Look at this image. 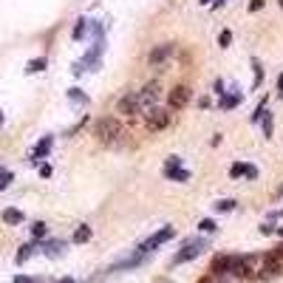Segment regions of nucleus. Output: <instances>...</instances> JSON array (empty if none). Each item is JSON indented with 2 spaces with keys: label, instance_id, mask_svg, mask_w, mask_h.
<instances>
[{
  "label": "nucleus",
  "instance_id": "f257e3e1",
  "mask_svg": "<svg viewBox=\"0 0 283 283\" xmlns=\"http://www.w3.org/2000/svg\"><path fill=\"white\" fill-rule=\"evenodd\" d=\"M94 136L100 142H105V145H117V142H122V136H125V128L119 125V119L102 117L94 122Z\"/></svg>",
  "mask_w": 283,
  "mask_h": 283
},
{
  "label": "nucleus",
  "instance_id": "f03ea898",
  "mask_svg": "<svg viewBox=\"0 0 283 283\" xmlns=\"http://www.w3.org/2000/svg\"><path fill=\"white\" fill-rule=\"evenodd\" d=\"M117 108H119V114H128V117H139L148 105H145V100H142V94L139 91H128L122 100L117 102Z\"/></svg>",
  "mask_w": 283,
  "mask_h": 283
},
{
  "label": "nucleus",
  "instance_id": "7ed1b4c3",
  "mask_svg": "<svg viewBox=\"0 0 283 283\" xmlns=\"http://www.w3.org/2000/svg\"><path fill=\"white\" fill-rule=\"evenodd\" d=\"M204 250H207V241H204V238H190V241H184L182 252H179V255L173 258V264H187V261L199 258Z\"/></svg>",
  "mask_w": 283,
  "mask_h": 283
},
{
  "label": "nucleus",
  "instance_id": "20e7f679",
  "mask_svg": "<svg viewBox=\"0 0 283 283\" xmlns=\"http://www.w3.org/2000/svg\"><path fill=\"white\" fill-rule=\"evenodd\" d=\"M173 235H176V230H173V227H165V230L153 233L150 238H145V241L139 244V252H145V255H150V252L156 250V247H162V244H167V241H173Z\"/></svg>",
  "mask_w": 283,
  "mask_h": 283
},
{
  "label": "nucleus",
  "instance_id": "39448f33",
  "mask_svg": "<svg viewBox=\"0 0 283 283\" xmlns=\"http://www.w3.org/2000/svg\"><path fill=\"white\" fill-rule=\"evenodd\" d=\"M173 51H176V46L173 43H159V46H153L150 49V54H148V66L150 68H162L173 57Z\"/></svg>",
  "mask_w": 283,
  "mask_h": 283
},
{
  "label": "nucleus",
  "instance_id": "423d86ee",
  "mask_svg": "<svg viewBox=\"0 0 283 283\" xmlns=\"http://www.w3.org/2000/svg\"><path fill=\"white\" fill-rule=\"evenodd\" d=\"M190 88L187 85H176L170 94H167V108L170 111H182V108H187V102H190Z\"/></svg>",
  "mask_w": 283,
  "mask_h": 283
},
{
  "label": "nucleus",
  "instance_id": "0eeeda50",
  "mask_svg": "<svg viewBox=\"0 0 283 283\" xmlns=\"http://www.w3.org/2000/svg\"><path fill=\"white\" fill-rule=\"evenodd\" d=\"M145 122H148L150 131H165L167 125H170V114H167L165 108H150L148 114H145Z\"/></svg>",
  "mask_w": 283,
  "mask_h": 283
},
{
  "label": "nucleus",
  "instance_id": "6e6552de",
  "mask_svg": "<svg viewBox=\"0 0 283 283\" xmlns=\"http://www.w3.org/2000/svg\"><path fill=\"white\" fill-rule=\"evenodd\" d=\"M142 100H145V105H156V102L162 100V88H159V83H148L142 91Z\"/></svg>",
  "mask_w": 283,
  "mask_h": 283
},
{
  "label": "nucleus",
  "instance_id": "1a4fd4ad",
  "mask_svg": "<svg viewBox=\"0 0 283 283\" xmlns=\"http://www.w3.org/2000/svg\"><path fill=\"white\" fill-rule=\"evenodd\" d=\"M230 269H233V255H218L216 261H213V275H216V278L230 275Z\"/></svg>",
  "mask_w": 283,
  "mask_h": 283
},
{
  "label": "nucleus",
  "instance_id": "9d476101",
  "mask_svg": "<svg viewBox=\"0 0 283 283\" xmlns=\"http://www.w3.org/2000/svg\"><path fill=\"white\" fill-rule=\"evenodd\" d=\"M51 145H54V139H51V136H43V139H40V142H37V148L32 150V162H40V159H43V156H49Z\"/></svg>",
  "mask_w": 283,
  "mask_h": 283
},
{
  "label": "nucleus",
  "instance_id": "9b49d317",
  "mask_svg": "<svg viewBox=\"0 0 283 283\" xmlns=\"http://www.w3.org/2000/svg\"><path fill=\"white\" fill-rule=\"evenodd\" d=\"M241 100H244V97H241V94H238V88H235V94H224V97H221L218 108H221V111H233V108L241 105Z\"/></svg>",
  "mask_w": 283,
  "mask_h": 283
},
{
  "label": "nucleus",
  "instance_id": "f8f14e48",
  "mask_svg": "<svg viewBox=\"0 0 283 283\" xmlns=\"http://www.w3.org/2000/svg\"><path fill=\"white\" fill-rule=\"evenodd\" d=\"M165 176L170 182H179V184L190 182V170H184V167H170V170H165Z\"/></svg>",
  "mask_w": 283,
  "mask_h": 283
},
{
  "label": "nucleus",
  "instance_id": "ddd939ff",
  "mask_svg": "<svg viewBox=\"0 0 283 283\" xmlns=\"http://www.w3.org/2000/svg\"><path fill=\"white\" fill-rule=\"evenodd\" d=\"M3 221H6L9 227H17V224L26 221V216H23L20 210H15V207H9V210H3Z\"/></svg>",
  "mask_w": 283,
  "mask_h": 283
},
{
  "label": "nucleus",
  "instance_id": "4468645a",
  "mask_svg": "<svg viewBox=\"0 0 283 283\" xmlns=\"http://www.w3.org/2000/svg\"><path fill=\"white\" fill-rule=\"evenodd\" d=\"M91 235H94V230H91L88 224H80V227L74 230V238H71V241H74V244H85V241H91Z\"/></svg>",
  "mask_w": 283,
  "mask_h": 283
},
{
  "label": "nucleus",
  "instance_id": "2eb2a0df",
  "mask_svg": "<svg viewBox=\"0 0 283 283\" xmlns=\"http://www.w3.org/2000/svg\"><path fill=\"white\" fill-rule=\"evenodd\" d=\"M43 252H46L49 258H57V255L63 252V241H54V238H51V241H46V244H43Z\"/></svg>",
  "mask_w": 283,
  "mask_h": 283
},
{
  "label": "nucleus",
  "instance_id": "dca6fc26",
  "mask_svg": "<svg viewBox=\"0 0 283 283\" xmlns=\"http://www.w3.org/2000/svg\"><path fill=\"white\" fill-rule=\"evenodd\" d=\"M34 250H37V244H23V247H20V252H17V264H26V261H29V258H32L34 255Z\"/></svg>",
  "mask_w": 283,
  "mask_h": 283
},
{
  "label": "nucleus",
  "instance_id": "f3484780",
  "mask_svg": "<svg viewBox=\"0 0 283 283\" xmlns=\"http://www.w3.org/2000/svg\"><path fill=\"white\" fill-rule=\"evenodd\" d=\"M247 170H250V165H244V162H235V165L230 167V179H247Z\"/></svg>",
  "mask_w": 283,
  "mask_h": 283
},
{
  "label": "nucleus",
  "instance_id": "a211bd4d",
  "mask_svg": "<svg viewBox=\"0 0 283 283\" xmlns=\"http://www.w3.org/2000/svg\"><path fill=\"white\" fill-rule=\"evenodd\" d=\"M46 66H49V60H46V57H37V60H32V63L26 66V71H29V74H40V71H46Z\"/></svg>",
  "mask_w": 283,
  "mask_h": 283
},
{
  "label": "nucleus",
  "instance_id": "6ab92c4d",
  "mask_svg": "<svg viewBox=\"0 0 283 283\" xmlns=\"http://www.w3.org/2000/svg\"><path fill=\"white\" fill-rule=\"evenodd\" d=\"M261 83H264V68L258 60H252V88H258Z\"/></svg>",
  "mask_w": 283,
  "mask_h": 283
},
{
  "label": "nucleus",
  "instance_id": "aec40b11",
  "mask_svg": "<svg viewBox=\"0 0 283 283\" xmlns=\"http://www.w3.org/2000/svg\"><path fill=\"white\" fill-rule=\"evenodd\" d=\"M88 26H91V23H88V20H85V17H80V20H77V26H74V40H83L85 37V32H88Z\"/></svg>",
  "mask_w": 283,
  "mask_h": 283
},
{
  "label": "nucleus",
  "instance_id": "412c9836",
  "mask_svg": "<svg viewBox=\"0 0 283 283\" xmlns=\"http://www.w3.org/2000/svg\"><path fill=\"white\" fill-rule=\"evenodd\" d=\"M235 204H238L235 199H221V201H216V210L218 213H230V210H235Z\"/></svg>",
  "mask_w": 283,
  "mask_h": 283
},
{
  "label": "nucleus",
  "instance_id": "4be33fe9",
  "mask_svg": "<svg viewBox=\"0 0 283 283\" xmlns=\"http://www.w3.org/2000/svg\"><path fill=\"white\" fill-rule=\"evenodd\" d=\"M68 100H71V102H80V105H88V97H85L80 88H71V91H68Z\"/></svg>",
  "mask_w": 283,
  "mask_h": 283
},
{
  "label": "nucleus",
  "instance_id": "5701e85b",
  "mask_svg": "<svg viewBox=\"0 0 283 283\" xmlns=\"http://www.w3.org/2000/svg\"><path fill=\"white\" fill-rule=\"evenodd\" d=\"M32 235L34 238H46V235H49V227H46L43 221H37V224H32Z\"/></svg>",
  "mask_w": 283,
  "mask_h": 283
},
{
  "label": "nucleus",
  "instance_id": "b1692460",
  "mask_svg": "<svg viewBox=\"0 0 283 283\" xmlns=\"http://www.w3.org/2000/svg\"><path fill=\"white\" fill-rule=\"evenodd\" d=\"M230 43H233V32L224 29V32L218 34V46H221V49H230Z\"/></svg>",
  "mask_w": 283,
  "mask_h": 283
},
{
  "label": "nucleus",
  "instance_id": "393cba45",
  "mask_svg": "<svg viewBox=\"0 0 283 283\" xmlns=\"http://www.w3.org/2000/svg\"><path fill=\"white\" fill-rule=\"evenodd\" d=\"M199 230H201V233H210V235H213V233L218 230V224L213 221V218H204V221L199 224Z\"/></svg>",
  "mask_w": 283,
  "mask_h": 283
},
{
  "label": "nucleus",
  "instance_id": "a878e982",
  "mask_svg": "<svg viewBox=\"0 0 283 283\" xmlns=\"http://www.w3.org/2000/svg\"><path fill=\"white\" fill-rule=\"evenodd\" d=\"M261 125H264V136L269 139V136H272V114H269V111L264 114V119H261Z\"/></svg>",
  "mask_w": 283,
  "mask_h": 283
},
{
  "label": "nucleus",
  "instance_id": "bb28decb",
  "mask_svg": "<svg viewBox=\"0 0 283 283\" xmlns=\"http://www.w3.org/2000/svg\"><path fill=\"white\" fill-rule=\"evenodd\" d=\"M12 179H15V176H12L9 170H0V190H6V187L12 184Z\"/></svg>",
  "mask_w": 283,
  "mask_h": 283
},
{
  "label": "nucleus",
  "instance_id": "cd10ccee",
  "mask_svg": "<svg viewBox=\"0 0 283 283\" xmlns=\"http://www.w3.org/2000/svg\"><path fill=\"white\" fill-rule=\"evenodd\" d=\"M170 167H182V159H179V156H167L165 159V170H170Z\"/></svg>",
  "mask_w": 283,
  "mask_h": 283
},
{
  "label": "nucleus",
  "instance_id": "c85d7f7f",
  "mask_svg": "<svg viewBox=\"0 0 283 283\" xmlns=\"http://www.w3.org/2000/svg\"><path fill=\"white\" fill-rule=\"evenodd\" d=\"M15 283H43V281H34V278H26V275H17Z\"/></svg>",
  "mask_w": 283,
  "mask_h": 283
},
{
  "label": "nucleus",
  "instance_id": "c756f323",
  "mask_svg": "<svg viewBox=\"0 0 283 283\" xmlns=\"http://www.w3.org/2000/svg\"><path fill=\"white\" fill-rule=\"evenodd\" d=\"M258 9H264V0H250V12H258Z\"/></svg>",
  "mask_w": 283,
  "mask_h": 283
},
{
  "label": "nucleus",
  "instance_id": "7c9ffc66",
  "mask_svg": "<svg viewBox=\"0 0 283 283\" xmlns=\"http://www.w3.org/2000/svg\"><path fill=\"white\" fill-rule=\"evenodd\" d=\"M40 176H43V179H49V176H51V165H40Z\"/></svg>",
  "mask_w": 283,
  "mask_h": 283
},
{
  "label": "nucleus",
  "instance_id": "2f4dec72",
  "mask_svg": "<svg viewBox=\"0 0 283 283\" xmlns=\"http://www.w3.org/2000/svg\"><path fill=\"white\" fill-rule=\"evenodd\" d=\"M216 94H218V97H224V94H227V91H224V83H221V80H216Z\"/></svg>",
  "mask_w": 283,
  "mask_h": 283
},
{
  "label": "nucleus",
  "instance_id": "473e14b6",
  "mask_svg": "<svg viewBox=\"0 0 283 283\" xmlns=\"http://www.w3.org/2000/svg\"><path fill=\"white\" fill-rule=\"evenodd\" d=\"M278 91H281V97H283V74H281V80H278Z\"/></svg>",
  "mask_w": 283,
  "mask_h": 283
},
{
  "label": "nucleus",
  "instance_id": "72a5a7b5",
  "mask_svg": "<svg viewBox=\"0 0 283 283\" xmlns=\"http://www.w3.org/2000/svg\"><path fill=\"white\" fill-rule=\"evenodd\" d=\"M224 3H227V0H216V3H213V6H216V9H221V6H224Z\"/></svg>",
  "mask_w": 283,
  "mask_h": 283
},
{
  "label": "nucleus",
  "instance_id": "f704fd0d",
  "mask_svg": "<svg viewBox=\"0 0 283 283\" xmlns=\"http://www.w3.org/2000/svg\"><path fill=\"white\" fill-rule=\"evenodd\" d=\"M60 283H77V281H74V278H63Z\"/></svg>",
  "mask_w": 283,
  "mask_h": 283
},
{
  "label": "nucleus",
  "instance_id": "c9c22d12",
  "mask_svg": "<svg viewBox=\"0 0 283 283\" xmlns=\"http://www.w3.org/2000/svg\"><path fill=\"white\" fill-rule=\"evenodd\" d=\"M201 3H204V6H210V3H216V0H201Z\"/></svg>",
  "mask_w": 283,
  "mask_h": 283
},
{
  "label": "nucleus",
  "instance_id": "e433bc0d",
  "mask_svg": "<svg viewBox=\"0 0 283 283\" xmlns=\"http://www.w3.org/2000/svg\"><path fill=\"white\" fill-rule=\"evenodd\" d=\"M0 125H3V111H0Z\"/></svg>",
  "mask_w": 283,
  "mask_h": 283
},
{
  "label": "nucleus",
  "instance_id": "4c0bfd02",
  "mask_svg": "<svg viewBox=\"0 0 283 283\" xmlns=\"http://www.w3.org/2000/svg\"><path fill=\"white\" fill-rule=\"evenodd\" d=\"M281 6H283V0H281Z\"/></svg>",
  "mask_w": 283,
  "mask_h": 283
},
{
  "label": "nucleus",
  "instance_id": "58836bf2",
  "mask_svg": "<svg viewBox=\"0 0 283 283\" xmlns=\"http://www.w3.org/2000/svg\"><path fill=\"white\" fill-rule=\"evenodd\" d=\"M0 170H3V167H0Z\"/></svg>",
  "mask_w": 283,
  "mask_h": 283
}]
</instances>
